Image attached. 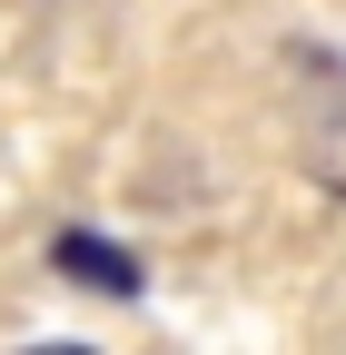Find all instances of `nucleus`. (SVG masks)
<instances>
[{
	"mask_svg": "<svg viewBox=\"0 0 346 355\" xmlns=\"http://www.w3.org/2000/svg\"><path fill=\"white\" fill-rule=\"evenodd\" d=\"M307 168H317V188H336V198H346V109H336V119H317Z\"/></svg>",
	"mask_w": 346,
	"mask_h": 355,
	"instance_id": "1",
	"label": "nucleus"
}]
</instances>
